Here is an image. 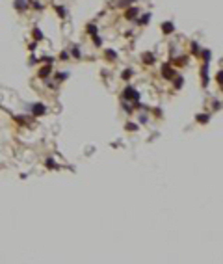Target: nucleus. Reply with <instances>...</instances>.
<instances>
[{
    "label": "nucleus",
    "instance_id": "f257e3e1",
    "mask_svg": "<svg viewBox=\"0 0 223 264\" xmlns=\"http://www.w3.org/2000/svg\"><path fill=\"white\" fill-rule=\"evenodd\" d=\"M125 99H132V101H138V99H140V93H138L136 89H132V87H126V89H125Z\"/></svg>",
    "mask_w": 223,
    "mask_h": 264
},
{
    "label": "nucleus",
    "instance_id": "f03ea898",
    "mask_svg": "<svg viewBox=\"0 0 223 264\" xmlns=\"http://www.w3.org/2000/svg\"><path fill=\"white\" fill-rule=\"evenodd\" d=\"M162 76H164V78H175V71L169 67L167 63L162 65Z\"/></svg>",
    "mask_w": 223,
    "mask_h": 264
},
{
    "label": "nucleus",
    "instance_id": "7ed1b4c3",
    "mask_svg": "<svg viewBox=\"0 0 223 264\" xmlns=\"http://www.w3.org/2000/svg\"><path fill=\"white\" fill-rule=\"evenodd\" d=\"M162 30H164V34H171L175 28H173L171 22H164V24H162Z\"/></svg>",
    "mask_w": 223,
    "mask_h": 264
},
{
    "label": "nucleus",
    "instance_id": "20e7f679",
    "mask_svg": "<svg viewBox=\"0 0 223 264\" xmlns=\"http://www.w3.org/2000/svg\"><path fill=\"white\" fill-rule=\"evenodd\" d=\"M34 114H35V115H43V114H45V106H43V104H35V106H34Z\"/></svg>",
    "mask_w": 223,
    "mask_h": 264
},
{
    "label": "nucleus",
    "instance_id": "39448f33",
    "mask_svg": "<svg viewBox=\"0 0 223 264\" xmlns=\"http://www.w3.org/2000/svg\"><path fill=\"white\" fill-rule=\"evenodd\" d=\"M49 74H50V67H49V65H47V67H43V69L39 71V76H41V78H47Z\"/></svg>",
    "mask_w": 223,
    "mask_h": 264
},
{
    "label": "nucleus",
    "instance_id": "423d86ee",
    "mask_svg": "<svg viewBox=\"0 0 223 264\" xmlns=\"http://www.w3.org/2000/svg\"><path fill=\"white\" fill-rule=\"evenodd\" d=\"M136 15H138V9L136 8H130L128 11H126V19H134Z\"/></svg>",
    "mask_w": 223,
    "mask_h": 264
},
{
    "label": "nucleus",
    "instance_id": "0eeeda50",
    "mask_svg": "<svg viewBox=\"0 0 223 264\" xmlns=\"http://www.w3.org/2000/svg\"><path fill=\"white\" fill-rule=\"evenodd\" d=\"M143 58H145V63H154V56L153 54H145Z\"/></svg>",
    "mask_w": 223,
    "mask_h": 264
},
{
    "label": "nucleus",
    "instance_id": "6e6552de",
    "mask_svg": "<svg viewBox=\"0 0 223 264\" xmlns=\"http://www.w3.org/2000/svg\"><path fill=\"white\" fill-rule=\"evenodd\" d=\"M197 121H199V123H206V121H208V115H206V114L197 115Z\"/></svg>",
    "mask_w": 223,
    "mask_h": 264
},
{
    "label": "nucleus",
    "instance_id": "1a4fd4ad",
    "mask_svg": "<svg viewBox=\"0 0 223 264\" xmlns=\"http://www.w3.org/2000/svg\"><path fill=\"white\" fill-rule=\"evenodd\" d=\"M34 37H35L37 41H39V39H43V34H41L39 30H34Z\"/></svg>",
    "mask_w": 223,
    "mask_h": 264
},
{
    "label": "nucleus",
    "instance_id": "9d476101",
    "mask_svg": "<svg viewBox=\"0 0 223 264\" xmlns=\"http://www.w3.org/2000/svg\"><path fill=\"white\" fill-rule=\"evenodd\" d=\"M87 32H89V34H93V35H95V34H97V28H95L93 24H89V26H87Z\"/></svg>",
    "mask_w": 223,
    "mask_h": 264
},
{
    "label": "nucleus",
    "instance_id": "9b49d317",
    "mask_svg": "<svg viewBox=\"0 0 223 264\" xmlns=\"http://www.w3.org/2000/svg\"><path fill=\"white\" fill-rule=\"evenodd\" d=\"M47 167H58L54 160H47Z\"/></svg>",
    "mask_w": 223,
    "mask_h": 264
},
{
    "label": "nucleus",
    "instance_id": "f8f14e48",
    "mask_svg": "<svg viewBox=\"0 0 223 264\" xmlns=\"http://www.w3.org/2000/svg\"><path fill=\"white\" fill-rule=\"evenodd\" d=\"M180 86H182V78H180V76H179L177 80H175V87H177V89H179Z\"/></svg>",
    "mask_w": 223,
    "mask_h": 264
},
{
    "label": "nucleus",
    "instance_id": "ddd939ff",
    "mask_svg": "<svg viewBox=\"0 0 223 264\" xmlns=\"http://www.w3.org/2000/svg\"><path fill=\"white\" fill-rule=\"evenodd\" d=\"M130 74H132V71H123V78H130Z\"/></svg>",
    "mask_w": 223,
    "mask_h": 264
},
{
    "label": "nucleus",
    "instance_id": "4468645a",
    "mask_svg": "<svg viewBox=\"0 0 223 264\" xmlns=\"http://www.w3.org/2000/svg\"><path fill=\"white\" fill-rule=\"evenodd\" d=\"M140 22H143V24H145V22H149V15H143V19H140Z\"/></svg>",
    "mask_w": 223,
    "mask_h": 264
},
{
    "label": "nucleus",
    "instance_id": "2eb2a0df",
    "mask_svg": "<svg viewBox=\"0 0 223 264\" xmlns=\"http://www.w3.org/2000/svg\"><path fill=\"white\" fill-rule=\"evenodd\" d=\"M58 78H60V80H65V78H67V74H65V73H60Z\"/></svg>",
    "mask_w": 223,
    "mask_h": 264
},
{
    "label": "nucleus",
    "instance_id": "dca6fc26",
    "mask_svg": "<svg viewBox=\"0 0 223 264\" xmlns=\"http://www.w3.org/2000/svg\"><path fill=\"white\" fill-rule=\"evenodd\" d=\"M126 128H128V130H136L138 126H136V125H126Z\"/></svg>",
    "mask_w": 223,
    "mask_h": 264
}]
</instances>
